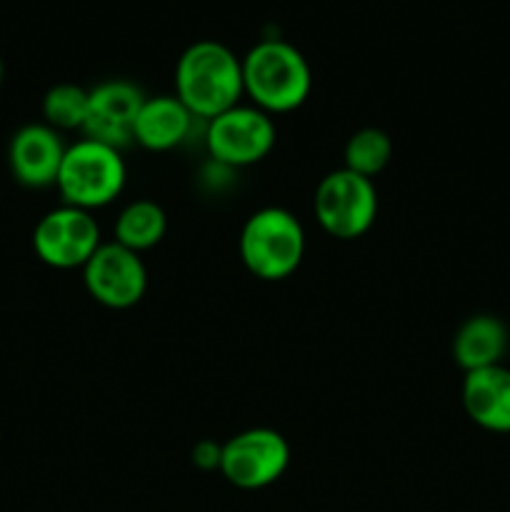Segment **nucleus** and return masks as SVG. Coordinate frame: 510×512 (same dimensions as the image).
I'll list each match as a JSON object with an SVG mask.
<instances>
[{"mask_svg":"<svg viewBox=\"0 0 510 512\" xmlns=\"http://www.w3.org/2000/svg\"><path fill=\"white\" fill-rule=\"evenodd\" d=\"M243 95V60L228 45L198 40L180 53L175 63V98L193 118L208 123L240 105Z\"/></svg>","mask_w":510,"mask_h":512,"instance_id":"f257e3e1","label":"nucleus"},{"mask_svg":"<svg viewBox=\"0 0 510 512\" xmlns=\"http://www.w3.org/2000/svg\"><path fill=\"white\" fill-rule=\"evenodd\" d=\"M243 60V90L268 115L298 110L313 90V73L295 45L268 38L255 43Z\"/></svg>","mask_w":510,"mask_h":512,"instance_id":"f03ea898","label":"nucleus"},{"mask_svg":"<svg viewBox=\"0 0 510 512\" xmlns=\"http://www.w3.org/2000/svg\"><path fill=\"white\" fill-rule=\"evenodd\" d=\"M238 250L250 275L265 283H278L290 278L303 263V223L290 210L278 205L255 210L240 230Z\"/></svg>","mask_w":510,"mask_h":512,"instance_id":"7ed1b4c3","label":"nucleus"},{"mask_svg":"<svg viewBox=\"0 0 510 512\" xmlns=\"http://www.w3.org/2000/svg\"><path fill=\"white\" fill-rule=\"evenodd\" d=\"M125 178L128 168L118 148L80 138L65 148L55 188L63 198V205L93 213L123 193Z\"/></svg>","mask_w":510,"mask_h":512,"instance_id":"20e7f679","label":"nucleus"},{"mask_svg":"<svg viewBox=\"0 0 510 512\" xmlns=\"http://www.w3.org/2000/svg\"><path fill=\"white\" fill-rule=\"evenodd\" d=\"M315 218L338 240H358L378 218V190L370 178L340 168L325 175L315 188Z\"/></svg>","mask_w":510,"mask_h":512,"instance_id":"39448f33","label":"nucleus"},{"mask_svg":"<svg viewBox=\"0 0 510 512\" xmlns=\"http://www.w3.org/2000/svg\"><path fill=\"white\" fill-rule=\"evenodd\" d=\"M273 115L255 105H235L208 120L205 148L210 158L225 168H248L268 158L275 148Z\"/></svg>","mask_w":510,"mask_h":512,"instance_id":"423d86ee","label":"nucleus"},{"mask_svg":"<svg viewBox=\"0 0 510 512\" xmlns=\"http://www.w3.org/2000/svg\"><path fill=\"white\" fill-rule=\"evenodd\" d=\"M290 465V445L278 430L250 428L223 443L218 473L238 490H263L278 483Z\"/></svg>","mask_w":510,"mask_h":512,"instance_id":"0eeeda50","label":"nucleus"},{"mask_svg":"<svg viewBox=\"0 0 510 512\" xmlns=\"http://www.w3.org/2000/svg\"><path fill=\"white\" fill-rule=\"evenodd\" d=\"M98 220L88 210L58 205L38 220L33 230V250L55 270H73L88 263L100 248Z\"/></svg>","mask_w":510,"mask_h":512,"instance_id":"6e6552de","label":"nucleus"},{"mask_svg":"<svg viewBox=\"0 0 510 512\" xmlns=\"http://www.w3.org/2000/svg\"><path fill=\"white\" fill-rule=\"evenodd\" d=\"M85 290L95 303L110 310H128L143 300L148 290V270L138 253L120 243H100L83 265Z\"/></svg>","mask_w":510,"mask_h":512,"instance_id":"1a4fd4ad","label":"nucleus"},{"mask_svg":"<svg viewBox=\"0 0 510 512\" xmlns=\"http://www.w3.org/2000/svg\"><path fill=\"white\" fill-rule=\"evenodd\" d=\"M148 95L140 85L125 78H110L88 90V118L83 125V138L98 140L110 148L133 145V128L140 108Z\"/></svg>","mask_w":510,"mask_h":512,"instance_id":"9d476101","label":"nucleus"},{"mask_svg":"<svg viewBox=\"0 0 510 512\" xmlns=\"http://www.w3.org/2000/svg\"><path fill=\"white\" fill-rule=\"evenodd\" d=\"M65 148L68 145L63 143L58 130H53L50 125H23V128L15 130L8 145L10 173L23 188H53L60 165H63Z\"/></svg>","mask_w":510,"mask_h":512,"instance_id":"9b49d317","label":"nucleus"},{"mask_svg":"<svg viewBox=\"0 0 510 512\" xmlns=\"http://www.w3.org/2000/svg\"><path fill=\"white\" fill-rule=\"evenodd\" d=\"M463 408L478 428L488 433H510V368H493L465 373Z\"/></svg>","mask_w":510,"mask_h":512,"instance_id":"f8f14e48","label":"nucleus"},{"mask_svg":"<svg viewBox=\"0 0 510 512\" xmlns=\"http://www.w3.org/2000/svg\"><path fill=\"white\" fill-rule=\"evenodd\" d=\"M193 113L175 95L145 98L133 128V143L150 153H168L185 143L193 130Z\"/></svg>","mask_w":510,"mask_h":512,"instance_id":"ddd939ff","label":"nucleus"},{"mask_svg":"<svg viewBox=\"0 0 510 512\" xmlns=\"http://www.w3.org/2000/svg\"><path fill=\"white\" fill-rule=\"evenodd\" d=\"M508 345V325L498 315H470L453 335V360L463 373L493 368V365H503Z\"/></svg>","mask_w":510,"mask_h":512,"instance_id":"4468645a","label":"nucleus"},{"mask_svg":"<svg viewBox=\"0 0 510 512\" xmlns=\"http://www.w3.org/2000/svg\"><path fill=\"white\" fill-rule=\"evenodd\" d=\"M165 230H168L165 210L155 200L140 198L120 210L118 218H115L113 235L115 243L140 255L143 250L155 248L165 238Z\"/></svg>","mask_w":510,"mask_h":512,"instance_id":"2eb2a0df","label":"nucleus"},{"mask_svg":"<svg viewBox=\"0 0 510 512\" xmlns=\"http://www.w3.org/2000/svg\"><path fill=\"white\" fill-rule=\"evenodd\" d=\"M393 158V140L380 128H360L343 148V168L373 180Z\"/></svg>","mask_w":510,"mask_h":512,"instance_id":"dca6fc26","label":"nucleus"},{"mask_svg":"<svg viewBox=\"0 0 510 512\" xmlns=\"http://www.w3.org/2000/svg\"><path fill=\"white\" fill-rule=\"evenodd\" d=\"M45 125L63 130H83L88 118V90L75 83H58L43 95Z\"/></svg>","mask_w":510,"mask_h":512,"instance_id":"f3484780","label":"nucleus"},{"mask_svg":"<svg viewBox=\"0 0 510 512\" xmlns=\"http://www.w3.org/2000/svg\"><path fill=\"white\" fill-rule=\"evenodd\" d=\"M220 455H223V445L213 443V440H200L195 443L190 458H193L195 468L210 473V470H220Z\"/></svg>","mask_w":510,"mask_h":512,"instance_id":"a211bd4d","label":"nucleus"},{"mask_svg":"<svg viewBox=\"0 0 510 512\" xmlns=\"http://www.w3.org/2000/svg\"><path fill=\"white\" fill-rule=\"evenodd\" d=\"M3 78H5V63L3 58H0V85H3Z\"/></svg>","mask_w":510,"mask_h":512,"instance_id":"6ab92c4d","label":"nucleus"}]
</instances>
